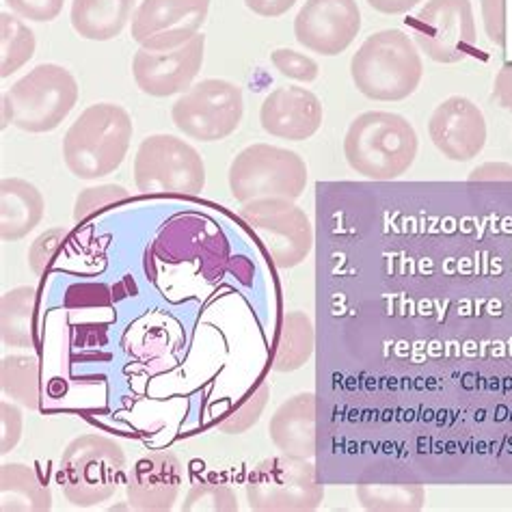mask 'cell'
<instances>
[{
    "instance_id": "ffe728a7",
    "label": "cell",
    "mask_w": 512,
    "mask_h": 512,
    "mask_svg": "<svg viewBox=\"0 0 512 512\" xmlns=\"http://www.w3.org/2000/svg\"><path fill=\"white\" fill-rule=\"evenodd\" d=\"M137 0H72L74 31L89 42H109L134 16Z\"/></svg>"
},
{
    "instance_id": "484cf974",
    "label": "cell",
    "mask_w": 512,
    "mask_h": 512,
    "mask_svg": "<svg viewBox=\"0 0 512 512\" xmlns=\"http://www.w3.org/2000/svg\"><path fill=\"white\" fill-rule=\"evenodd\" d=\"M35 48V33L20 16H11L7 11L0 13V76L9 78L18 72L33 59Z\"/></svg>"
},
{
    "instance_id": "8fae6325",
    "label": "cell",
    "mask_w": 512,
    "mask_h": 512,
    "mask_svg": "<svg viewBox=\"0 0 512 512\" xmlns=\"http://www.w3.org/2000/svg\"><path fill=\"white\" fill-rule=\"evenodd\" d=\"M415 44L428 59L454 65L476 48V22L471 0H428L411 20Z\"/></svg>"
},
{
    "instance_id": "52a82bcc",
    "label": "cell",
    "mask_w": 512,
    "mask_h": 512,
    "mask_svg": "<svg viewBox=\"0 0 512 512\" xmlns=\"http://www.w3.org/2000/svg\"><path fill=\"white\" fill-rule=\"evenodd\" d=\"M325 489L312 458L271 456L251 469L247 502L258 512H312L322 504Z\"/></svg>"
},
{
    "instance_id": "30bf717a",
    "label": "cell",
    "mask_w": 512,
    "mask_h": 512,
    "mask_svg": "<svg viewBox=\"0 0 512 512\" xmlns=\"http://www.w3.org/2000/svg\"><path fill=\"white\" fill-rule=\"evenodd\" d=\"M240 219L260 238L262 247L279 268L305 262L314 247V229L307 214L284 197H264L242 204Z\"/></svg>"
},
{
    "instance_id": "f1b7e54d",
    "label": "cell",
    "mask_w": 512,
    "mask_h": 512,
    "mask_svg": "<svg viewBox=\"0 0 512 512\" xmlns=\"http://www.w3.org/2000/svg\"><path fill=\"white\" fill-rule=\"evenodd\" d=\"M268 396H271V387L266 383L260 385V389L255 394H251L245 402L240 404L236 411L229 413L225 420L219 424V428L227 435H240L249 430L251 426L258 424L260 415L264 413L266 404H268Z\"/></svg>"
},
{
    "instance_id": "d6986e66",
    "label": "cell",
    "mask_w": 512,
    "mask_h": 512,
    "mask_svg": "<svg viewBox=\"0 0 512 512\" xmlns=\"http://www.w3.org/2000/svg\"><path fill=\"white\" fill-rule=\"evenodd\" d=\"M44 197L37 186L22 178L0 182V236L7 242L22 240L44 219Z\"/></svg>"
},
{
    "instance_id": "4dcf8cb0",
    "label": "cell",
    "mask_w": 512,
    "mask_h": 512,
    "mask_svg": "<svg viewBox=\"0 0 512 512\" xmlns=\"http://www.w3.org/2000/svg\"><path fill=\"white\" fill-rule=\"evenodd\" d=\"M65 238H67V232L63 227H52L42 236H37V240L29 249V266L35 275H42L46 271L52 258L59 253Z\"/></svg>"
},
{
    "instance_id": "44dd1931",
    "label": "cell",
    "mask_w": 512,
    "mask_h": 512,
    "mask_svg": "<svg viewBox=\"0 0 512 512\" xmlns=\"http://www.w3.org/2000/svg\"><path fill=\"white\" fill-rule=\"evenodd\" d=\"M52 508V493L37 471L7 463L0 467V510L3 512H44Z\"/></svg>"
},
{
    "instance_id": "4fadbf2b",
    "label": "cell",
    "mask_w": 512,
    "mask_h": 512,
    "mask_svg": "<svg viewBox=\"0 0 512 512\" xmlns=\"http://www.w3.org/2000/svg\"><path fill=\"white\" fill-rule=\"evenodd\" d=\"M204 52V33H199L191 42L175 50L141 48L132 59L134 83L152 98H169L178 96V93H186L201 72Z\"/></svg>"
},
{
    "instance_id": "8992f818",
    "label": "cell",
    "mask_w": 512,
    "mask_h": 512,
    "mask_svg": "<svg viewBox=\"0 0 512 512\" xmlns=\"http://www.w3.org/2000/svg\"><path fill=\"white\" fill-rule=\"evenodd\" d=\"M307 186L305 160L284 147L253 143L229 165V191L240 204L253 199H299Z\"/></svg>"
},
{
    "instance_id": "d590c367",
    "label": "cell",
    "mask_w": 512,
    "mask_h": 512,
    "mask_svg": "<svg viewBox=\"0 0 512 512\" xmlns=\"http://www.w3.org/2000/svg\"><path fill=\"white\" fill-rule=\"evenodd\" d=\"M245 5L260 18H279L296 5V0H245Z\"/></svg>"
},
{
    "instance_id": "d4e9b609",
    "label": "cell",
    "mask_w": 512,
    "mask_h": 512,
    "mask_svg": "<svg viewBox=\"0 0 512 512\" xmlns=\"http://www.w3.org/2000/svg\"><path fill=\"white\" fill-rule=\"evenodd\" d=\"M361 506L372 512H417L426 502L420 484H359Z\"/></svg>"
},
{
    "instance_id": "f546056e",
    "label": "cell",
    "mask_w": 512,
    "mask_h": 512,
    "mask_svg": "<svg viewBox=\"0 0 512 512\" xmlns=\"http://www.w3.org/2000/svg\"><path fill=\"white\" fill-rule=\"evenodd\" d=\"M271 61L281 76L296 80V83L309 85V83H314L320 74V67L312 57H307V55H303V52H296L290 48L275 50L271 55Z\"/></svg>"
},
{
    "instance_id": "ac0fdd59",
    "label": "cell",
    "mask_w": 512,
    "mask_h": 512,
    "mask_svg": "<svg viewBox=\"0 0 512 512\" xmlns=\"http://www.w3.org/2000/svg\"><path fill=\"white\" fill-rule=\"evenodd\" d=\"M271 441L281 454L314 458L316 456V396L303 392L288 398L268 424Z\"/></svg>"
},
{
    "instance_id": "e0dca14e",
    "label": "cell",
    "mask_w": 512,
    "mask_h": 512,
    "mask_svg": "<svg viewBox=\"0 0 512 512\" xmlns=\"http://www.w3.org/2000/svg\"><path fill=\"white\" fill-rule=\"evenodd\" d=\"M260 124L275 139L307 141L322 126V104L305 87H281L264 98Z\"/></svg>"
},
{
    "instance_id": "3957f363",
    "label": "cell",
    "mask_w": 512,
    "mask_h": 512,
    "mask_svg": "<svg viewBox=\"0 0 512 512\" xmlns=\"http://www.w3.org/2000/svg\"><path fill=\"white\" fill-rule=\"evenodd\" d=\"M132 119L119 104L100 102L80 113L63 139V160L78 180H98L124 163Z\"/></svg>"
},
{
    "instance_id": "4316f807",
    "label": "cell",
    "mask_w": 512,
    "mask_h": 512,
    "mask_svg": "<svg viewBox=\"0 0 512 512\" xmlns=\"http://www.w3.org/2000/svg\"><path fill=\"white\" fill-rule=\"evenodd\" d=\"M184 512H234L238 510L236 493L225 487V484L214 482H199L193 484L191 491L186 493Z\"/></svg>"
},
{
    "instance_id": "cb8c5ba5",
    "label": "cell",
    "mask_w": 512,
    "mask_h": 512,
    "mask_svg": "<svg viewBox=\"0 0 512 512\" xmlns=\"http://www.w3.org/2000/svg\"><path fill=\"white\" fill-rule=\"evenodd\" d=\"M0 387L3 394L24 404L26 409L37 411L39 398H42V385H39V363L29 355H9L0 366Z\"/></svg>"
},
{
    "instance_id": "7c38bea8",
    "label": "cell",
    "mask_w": 512,
    "mask_h": 512,
    "mask_svg": "<svg viewBox=\"0 0 512 512\" xmlns=\"http://www.w3.org/2000/svg\"><path fill=\"white\" fill-rule=\"evenodd\" d=\"M210 0H141L132 16V39L147 50H175L206 24Z\"/></svg>"
},
{
    "instance_id": "ba28073f",
    "label": "cell",
    "mask_w": 512,
    "mask_h": 512,
    "mask_svg": "<svg viewBox=\"0 0 512 512\" xmlns=\"http://www.w3.org/2000/svg\"><path fill=\"white\" fill-rule=\"evenodd\" d=\"M134 182L147 195H199L206 186L204 158L178 137L154 134L134 156Z\"/></svg>"
},
{
    "instance_id": "7a4b0ae2",
    "label": "cell",
    "mask_w": 512,
    "mask_h": 512,
    "mask_svg": "<svg viewBox=\"0 0 512 512\" xmlns=\"http://www.w3.org/2000/svg\"><path fill=\"white\" fill-rule=\"evenodd\" d=\"M350 76L361 96L376 102H402L424 78L422 55L409 35L385 29L370 35L350 61Z\"/></svg>"
},
{
    "instance_id": "5bb4252c",
    "label": "cell",
    "mask_w": 512,
    "mask_h": 512,
    "mask_svg": "<svg viewBox=\"0 0 512 512\" xmlns=\"http://www.w3.org/2000/svg\"><path fill=\"white\" fill-rule=\"evenodd\" d=\"M361 31L355 0H307L294 18V37L322 57H338Z\"/></svg>"
},
{
    "instance_id": "7402d4cb",
    "label": "cell",
    "mask_w": 512,
    "mask_h": 512,
    "mask_svg": "<svg viewBox=\"0 0 512 512\" xmlns=\"http://www.w3.org/2000/svg\"><path fill=\"white\" fill-rule=\"evenodd\" d=\"M35 314L37 290L20 286L3 294L0 301V338L5 346H35Z\"/></svg>"
},
{
    "instance_id": "83f0119b",
    "label": "cell",
    "mask_w": 512,
    "mask_h": 512,
    "mask_svg": "<svg viewBox=\"0 0 512 512\" xmlns=\"http://www.w3.org/2000/svg\"><path fill=\"white\" fill-rule=\"evenodd\" d=\"M130 197L124 186L119 184H102V186H93L80 191L74 204V221H85L91 214H96L100 210H106L109 206L124 204V201Z\"/></svg>"
},
{
    "instance_id": "277c9868",
    "label": "cell",
    "mask_w": 512,
    "mask_h": 512,
    "mask_svg": "<svg viewBox=\"0 0 512 512\" xmlns=\"http://www.w3.org/2000/svg\"><path fill=\"white\" fill-rule=\"evenodd\" d=\"M78 102L76 78L55 63H42L3 96V128L42 134L57 130Z\"/></svg>"
},
{
    "instance_id": "8d00e7d4",
    "label": "cell",
    "mask_w": 512,
    "mask_h": 512,
    "mask_svg": "<svg viewBox=\"0 0 512 512\" xmlns=\"http://www.w3.org/2000/svg\"><path fill=\"white\" fill-rule=\"evenodd\" d=\"M493 100L502 106L504 111L512 113V65H506L495 76L493 83Z\"/></svg>"
},
{
    "instance_id": "836d02e7",
    "label": "cell",
    "mask_w": 512,
    "mask_h": 512,
    "mask_svg": "<svg viewBox=\"0 0 512 512\" xmlns=\"http://www.w3.org/2000/svg\"><path fill=\"white\" fill-rule=\"evenodd\" d=\"M0 430H3V435H0V452L7 454L18 446L22 437V413L16 404H0Z\"/></svg>"
},
{
    "instance_id": "9a60e30c",
    "label": "cell",
    "mask_w": 512,
    "mask_h": 512,
    "mask_svg": "<svg viewBox=\"0 0 512 512\" xmlns=\"http://www.w3.org/2000/svg\"><path fill=\"white\" fill-rule=\"evenodd\" d=\"M430 141L454 163L474 160L487 145V119L478 104L463 96L443 100L428 121Z\"/></svg>"
},
{
    "instance_id": "2e32d148",
    "label": "cell",
    "mask_w": 512,
    "mask_h": 512,
    "mask_svg": "<svg viewBox=\"0 0 512 512\" xmlns=\"http://www.w3.org/2000/svg\"><path fill=\"white\" fill-rule=\"evenodd\" d=\"M184 484V467L171 452L141 456L128 474V504L141 512H165L178 502Z\"/></svg>"
},
{
    "instance_id": "6da1fadb",
    "label": "cell",
    "mask_w": 512,
    "mask_h": 512,
    "mask_svg": "<svg viewBox=\"0 0 512 512\" xmlns=\"http://www.w3.org/2000/svg\"><path fill=\"white\" fill-rule=\"evenodd\" d=\"M417 132L407 119L387 111L361 113L348 126L344 156L350 169L376 182L407 173L417 156Z\"/></svg>"
},
{
    "instance_id": "d6a6232c",
    "label": "cell",
    "mask_w": 512,
    "mask_h": 512,
    "mask_svg": "<svg viewBox=\"0 0 512 512\" xmlns=\"http://www.w3.org/2000/svg\"><path fill=\"white\" fill-rule=\"evenodd\" d=\"M480 13L491 44L506 46V0H480Z\"/></svg>"
},
{
    "instance_id": "1f68e13d",
    "label": "cell",
    "mask_w": 512,
    "mask_h": 512,
    "mask_svg": "<svg viewBox=\"0 0 512 512\" xmlns=\"http://www.w3.org/2000/svg\"><path fill=\"white\" fill-rule=\"evenodd\" d=\"M65 0H5L16 16L29 22H52L59 18Z\"/></svg>"
},
{
    "instance_id": "603a6c76",
    "label": "cell",
    "mask_w": 512,
    "mask_h": 512,
    "mask_svg": "<svg viewBox=\"0 0 512 512\" xmlns=\"http://www.w3.org/2000/svg\"><path fill=\"white\" fill-rule=\"evenodd\" d=\"M314 353V325L303 312H288L281 318L275 340L273 370L294 372L303 368Z\"/></svg>"
},
{
    "instance_id": "e575fe53",
    "label": "cell",
    "mask_w": 512,
    "mask_h": 512,
    "mask_svg": "<svg viewBox=\"0 0 512 512\" xmlns=\"http://www.w3.org/2000/svg\"><path fill=\"white\" fill-rule=\"evenodd\" d=\"M469 182H512V165L484 163L469 173Z\"/></svg>"
},
{
    "instance_id": "74e56055",
    "label": "cell",
    "mask_w": 512,
    "mask_h": 512,
    "mask_svg": "<svg viewBox=\"0 0 512 512\" xmlns=\"http://www.w3.org/2000/svg\"><path fill=\"white\" fill-rule=\"evenodd\" d=\"M420 3L422 0H368V5L374 11L385 13V16H398V13H407Z\"/></svg>"
},
{
    "instance_id": "5b68a950",
    "label": "cell",
    "mask_w": 512,
    "mask_h": 512,
    "mask_svg": "<svg viewBox=\"0 0 512 512\" xmlns=\"http://www.w3.org/2000/svg\"><path fill=\"white\" fill-rule=\"evenodd\" d=\"M126 454L117 441L102 435L76 437L63 450L57 482L65 500L78 508L111 500L124 478Z\"/></svg>"
},
{
    "instance_id": "9c48e42d",
    "label": "cell",
    "mask_w": 512,
    "mask_h": 512,
    "mask_svg": "<svg viewBox=\"0 0 512 512\" xmlns=\"http://www.w3.org/2000/svg\"><path fill=\"white\" fill-rule=\"evenodd\" d=\"M245 115L242 89L221 78H206L178 98L171 109L175 128L201 143L223 141L234 134Z\"/></svg>"
}]
</instances>
